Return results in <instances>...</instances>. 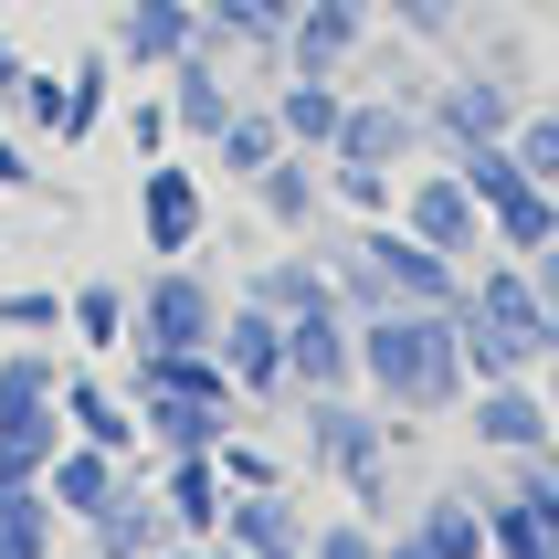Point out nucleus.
I'll return each mask as SVG.
<instances>
[{
	"mask_svg": "<svg viewBox=\"0 0 559 559\" xmlns=\"http://www.w3.org/2000/svg\"><path fill=\"white\" fill-rule=\"evenodd\" d=\"M359 391H370L391 423H454L465 412V338H454V307H380L359 317Z\"/></svg>",
	"mask_w": 559,
	"mask_h": 559,
	"instance_id": "f257e3e1",
	"label": "nucleus"
},
{
	"mask_svg": "<svg viewBox=\"0 0 559 559\" xmlns=\"http://www.w3.org/2000/svg\"><path fill=\"white\" fill-rule=\"evenodd\" d=\"M423 423H391L370 391H296V454L338 486L359 518H391V454Z\"/></svg>",
	"mask_w": 559,
	"mask_h": 559,
	"instance_id": "f03ea898",
	"label": "nucleus"
},
{
	"mask_svg": "<svg viewBox=\"0 0 559 559\" xmlns=\"http://www.w3.org/2000/svg\"><path fill=\"white\" fill-rule=\"evenodd\" d=\"M338 307L380 317V307H465V264L433 253L402 222H359V243L338 253Z\"/></svg>",
	"mask_w": 559,
	"mask_h": 559,
	"instance_id": "7ed1b4c3",
	"label": "nucleus"
},
{
	"mask_svg": "<svg viewBox=\"0 0 559 559\" xmlns=\"http://www.w3.org/2000/svg\"><path fill=\"white\" fill-rule=\"evenodd\" d=\"M212 328H222V285L201 253H158L127 285V348H212Z\"/></svg>",
	"mask_w": 559,
	"mask_h": 559,
	"instance_id": "20e7f679",
	"label": "nucleus"
},
{
	"mask_svg": "<svg viewBox=\"0 0 559 559\" xmlns=\"http://www.w3.org/2000/svg\"><path fill=\"white\" fill-rule=\"evenodd\" d=\"M402 233H423L433 253H454V264H475V253H497V233H486V201L465 190V169L454 158H423V169H402Z\"/></svg>",
	"mask_w": 559,
	"mask_h": 559,
	"instance_id": "39448f33",
	"label": "nucleus"
},
{
	"mask_svg": "<svg viewBox=\"0 0 559 559\" xmlns=\"http://www.w3.org/2000/svg\"><path fill=\"white\" fill-rule=\"evenodd\" d=\"M518 106H528V85H518V74H497V63H465V74L423 85L433 158H443V148H475V138H507V127H518Z\"/></svg>",
	"mask_w": 559,
	"mask_h": 559,
	"instance_id": "423d86ee",
	"label": "nucleus"
},
{
	"mask_svg": "<svg viewBox=\"0 0 559 559\" xmlns=\"http://www.w3.org/2000/svg\"><path fill=\"white\" fill-rule=\"evenodd\" d=\"M328 158H370V169H423V158H433L423 95H391V85H348V117H338V138H328Z\"/></svg>",
	"mask_w": 559,
	"mask_h": 559,
	"instance_id": "0eeeda50",
	"label": "nucleus"
},
{
	"mask_svg": "<svg viewBox=\"0 0 559 559\" xmlns=\"http://www.w3.org/2000/svg\"><path fill=\"white\" fill-rule=\"evenodd\" d=\"M454 423H465V443H475V454H497V465H507V454H549V443H559V412H549L538 380H475Z\"/></svg>",
	"mask_w": 559,
	"mask_h": 559,
	"instance_id": "6e6552de",
	"label": "nucleus"
},
{
	"mask_svg": "<svg viewBox=\"0 0 559 559\" xmlns=\"http://www.w3.org/2000/svg\"><path fill=\"white\" fill-rule=\"evenodd\" d=\"M212 359H222V370H233V391H243L253 412L296 402V391H285V317H275V307H253V296H222Z\"/></svg>",
	"mask_w": 559,
	"mask_h": 559,
	"instance_id": "1a4fd4ad",
	"label": "nucleus"
},
{
	"mask_svg": "<svg viewBox=\"0 0 559 559\" xmlns=\"http://www.w3.org/2000/svg\"><path fill=\"white\" fill-rule=\"evenodd\" d=\"M138 233H148V253H201L212 243V180L180 148L138 169Z\"/></svg>",
	"mask_w": 559,
	"mask_h": 559,
	"instance_id": "9d476101",
	"label": "nucleus"
},
{
	"mask_svg": "<svg viewBox=\"0 0 559 559\" xmlns=\"http://www.w3.org/2000/svg\"><path fill=\"white\" fill-rule=\"evenodd\" d=\"M106 53L117 74H169L180 53H201V0H106Z\"/></svg>",
	"mask_w": 559,
	"mask_h": 559,
	"instance_id": "9b49d317",
	"label": "nucleus"
},
{
	"mask_svg": "<svg viewBox=\"0 0 559 559\" xmlns=\"http://www.w3.org/2000/svg\"><path fill=\"white\" fill-rule=\"evenodd\" d=\"M127 402H201V412H253L243 391H233V370H222L212 348H127Z\"/></svg>",
	"mask_w": 559,
	"mask_h": 559,
	"instance_id": "f8f14e48",
	"label": "nucleus"
},
{
	"mask_svg": "<svg viewBox=\"0 0 559 559\" xmlns=\"http://www.w3.org/2000/svg\"><path fill=\"white\" fill-rule=\"evenodd\" d=\"M285 391H359V317L348 307L285 317Z\"/></svg>",
	"mask_w": 559,
	"mask_h": 559,
	"instance_id": "ddd939ff",
	"label": "nucleus"
},
{
	"mask_svg": "<svg viewBox=\"0 0 559 559\" xmlns=\"http://www.w3.org/2000/svg\"><path fill=\"white\" fill-rule=\"evenodd\" d=\"M370 32H380L370 0H307V11L285 22V74H338L348 85V63H359Z\"/></svg>",
	"mask_w": 559,
	"mask_h": 559,
	"instance_id": "4468645a",
	"label": "nucleus"
},
{
	"mask_svg": "<svg viewBox=\"0 0 559 559\" xmlns=\"http://www.w3.org/2000/svg\"><path fill=\"white\" fill-rule=\"evenodd\" d=\"M158 85H169V127H180L190 148H212L222 127L243 117V95H253V85H243V74H233L222 53H180L169 74H158Z\"/></svg>",
	"mask_w": 559,
	"mask_h": 559,
	"instance_id": "2eb2a0df",
	"label": "nucleus"
},
{
	"mask_svg": "<svg viewBox=\"0 0 559 559\" xmlns=\"http://www.w3.org/2000/svg\"><path fill=\"white\" fill-rule=\"evenodd\" d=\"M63 433L74 443H106V454H127V465H148V423H138V402H127L106 370H63Z\"/></svg>",
	"mask_w": 559,
	"mask_h": 559,
	"instance_id": "dca6fc26",
	"label": "nucleus"
},
{
	"mask_svg": "<svg viewBox=\"0 0 559 559\" xmlns=\"http://www.w3.org/2000/svg\"><path fill=\"white\" fill-rule=\"evenodd\" d=\"M243 190H253V212L275 222L285 243H307L317 222H328V158H317V148H285V158H264V169H253Z\"/></svg>",
	"mask_w": 559,
	"mask_h": 559,
	"instance_id": "f3484780",
	"label": "nucleus"
},
{
	"mask_svg": "<svg viewBox=\"0 0 559 559\" xmlns=\"http://www.w3.org/2000/svg\"><path fill=\"white\" fill-rule=\"evenodd\" d=\"M138 475H148V465H127V454H106V443H63L53 465H43V497L63 507V528H85L95 507H117Z\"/></svg>",
	"mask_w": 559,
	"mask_h": 559,
	"instance_id": "a211bd4d",
	"label": "nucleus"
},
{
	"mask_svg": "<svg viewBox=\"0 0 559 559\" xmlns=\"http://www.w3.org/2000/svg\"><path fill=\"white\" fill-rule=\"evenodd\" d=\"M169 538H180V518L158 507V486H148V475H138L117 507H95V518H85V549H95V559H158Z\"/></svg>",
	"mask_w": 559,
	"mask_h": 559,
	"instance_id": "6ab92c4d",
	"label": "nucleus"
},
{
	"mask_svg": "<svg viewBox=\"0 0 559 559\" xmlns=\"http://www.w3.org/2000/svg\"><path fill=\"white\" fill-rule=\"evenodd\" d=\"M148 486H158V507L180 518V538H222V507H233V486H222V454H158Z\"/></svg>",
	"mask_w": 559,
	"mask_h": 559,
	"instance_id": "aec40b11",
	"label": "nucleus"
},
{
	"mask_svg": "<svg viewBox=\"0 0 559 559\" xmlns=\"http://www.w3.org/2000/svg\"><path fill=\"white\" fill-rule=\"evenodd\" d=\"M307 507L285 497V486H243V497L222 507V549H243V559H264V549H307Z\"/></svg>",
	"mask_w": 559,
	"mask_h": 559,
	"instance_id": "412c9836",
	"label": "nucleus"
},
{
	"mask_svg": "<svg viewBox=\"0 0 559 559\" xmlns=\"http://www.w3.org/2000/svg\"><path fill=\"white\" fill-rule=\"evenodd\" d=\"M275 127H285V148H317L328 158V138H338V117H348V85L338 74H275Z\"/></svg>",
	"mask_w": 559,
	"mask_h": 559,
	"instance_id": "4be33fe9",
	"label": "nucleus"
},
{
	"mask_svg": "<svg viewBox=\"0 0 559 559\" xmlns=\"http://www.w3.org/2000/svg\"><path fill=\"white\" fill-rule=\"evenodd\" d=\"M63 402H0V486H43V465L63 454Z\"/></svg>",
	"mask_w": 559,
	"mask_h": 559,
	"instance_id": "5701e85b",
	"label": "nucleus"
},
{
	"mask_svg": "<svg viewBox=\"0 0 559 559\" xmlns=\"http://www.w3.org/2000/svg\"><path fill=\"white\" fill-rule=\"evenodd\" d=\"M412 538L433 559H497L486 549V486H433V497L412 507Z\"/></svg>",
	"mask_w": 559,
	"mask_h": 559,
	"instance_id": "b1692460",
	"label": "nucleus"
},
{
	"mask_svg": "<svg viewBox=\"0 0 559 559\" xmlns=\"http://www.w3.org/2000/svg\"><path fill=\"white\" fill-rule=\"evenodd\" d=\"M454 338H465V380H538V359L559 348L538 328H497V317H454Z\"/></svg>",
	"mask_w": 559,
	"mask_h": 559,
	"instance_id": "393cba45",
	"label": "nucleus"
},
{
	"mask_svg": "<svg viewBox=\"0 0 559 559\" xmlns=\"http://www.w3.org/2000/svg\"><path fill=\"white\" fill-rule=\"evenodd\" d=\"M233 296H253V307H275V317H307V307H338V264H317V253H275V264H253Z\"/></svg>",
	"mask_w": 559,
	"mask_h": 559,
	"instance_id": "a878e982",
	"label": "nucleus"
},
{
	"mask_svg": "<svg viewBox=\"0 0 559 559\" xmlns=\"http://www.w3.org/2000/svg\"><path fill=\"white\" fill-rule=\"evenodd\" d=\"M63 338H85L95 359H117V348H127V285H117V275L63 285Z\"/></svg>",
	"mask_w": 559,
	"mask_h": 559,
	"instance_id": "bb28decb",
	"label": "nucleus"
},
{
	"mask_svg": "<svg viewBox=\"0 0 559 559\" xmlns=\"http://www.w3.org/2000/svg\"><path fill=\"white\" fill-rule=\"evenodd\" d=\"M0 559H63V507L43 486H0Z\"/></svg>",
	"mask_w": 559,
	"mask_h": 559,
	"instance_id": "cd10ccee",
	"label": "nucleus"
},
{
	"mask_svg": "<svg viewBox=\"0 0 559 559\" xmlns=\"http://www.w3.org/2000/svg\"><path fill=\"white\" fill-rule=\"evenodd\" d=\"M106 117H117V53L95 43V53L74 63V74H63V148H85V138H95Z\"/></svg>",
	"mask_w": 559,
	"mask_h": 559,
	"instance_id": "c85d7f7f",
	"label": "nucleus"
},
{
	"mask_svg": "<svg viewBox=\"0 0 559 559\" xmlns=\"http://www.w3.org/2000/svg\"><path fill=\"white\" fill-rule=\"evenodd\" d=\"M486 233H497V253H538V243H559V190L549 180H518L486 212Z\"/></svg>",
	"mask_w": 559,
	"mask_h": 559,
	"instance_id": "c756f323",
	"label": "nucleus"
},
{
	"mask_svg": "<svg viewBox=\"0 0 559 559\" xmlns=\"http://www.w3.org/2000/svg\"><path fill=\"white\" fill-rule=\"evenodd\" d=\"M201 158H222V169H233V180H253V169H264V158H285V127H275V95H243V117L222 127L212 148Z\"/></svg>",
	"mask_w": 559,
	"mask_h": 559,
	"instance_id": "7c9ffc66",
	"label": "nucleus"
},
{
	"mask_svg": "<svg viewBox=\"0 0 559 559\" xmlns=\"http://www.w3.org/2000/svg\"><path fill=\"white\" fill-rule=\"evenodd\" d=\"M328 212H348V222H391V212H402V169H370V158H328Z\"/></svg>",
	"mask_w": 559,
	"mask_h": 559,
	"instance_id": "2f4dec72",
	"label": "nucleus"
},
{
	"mask_svg": "<svg viewBox=\"0 0 559 559\" xmlns=\"http://www.w3.org/2000/svg\"><path fill=\"white\" fill-rule=\"evenodd\" d=\"M443 158L465 169V190H475V201H486V212H497L507 190L528 180V169H518V148H507V138H475V148H443Z\"/></svg>",
	"mask_w": 559,
	"mask_h": 559,
	"instance_id": "473e14b6",
	"label": "nucleus"
},
{
	"mask_svg": "<svg viewBox=\"0 0 559 559\" xmlns=\"http://www.w3.org/2000/svg\"><path fill=\"white\" fill-rule=\"evenodd\" d=\"M0 338H63V285H0Z\"/></svg>",
	"mask_w": 559,
	"mask_h": 559,
	"instance_id": "72a5a7b5",
	"label": "nucleus"
},
{
	"mask_svg": "<svg viewBox=\"0 0 559 559\" xmlns=\"http://www.w3.org/2000/svg\"><path fill=\"white\" fill-rule=\"evenodd\" d=\"M507 148H518V169H528V180H549V190H559V106H518Z\"/></svg>",
	"mask_w": 559,
	"mask_h": 559,
	"instance_id": "f704fd0d",
	"label": "nucleus"
},
{
	"mask_svg": "<svg viewBox=\"0 0 559 559\" xmlns=\"http://www.w3.org/2000/svg\"><path fill=\"white\" fill-rule=\"evenodd\" d=\"M212 454H222V486H233V497H243V486H285V454H275V443H253L243 423H233Z\"/></svg>",
	"mask_w": 559,
	"mask_h": 559,
	"instance_id": "c9c22d12",
	"label": "nucleus"
},
{
	"mask_svg": "<svg viewBox=\"0 0 559 559\" xmlns=\"http://www.w3.org/2000/svg\"><path fill=\"white\" fill-rule=\"evenodd\" d=\"M0 106H11L32 138H53V148H63V74H32V63H22V85L0 95Z\"/></svg>",
	"mask_w": 559,
	"mask_h": 559,
	"instance_id": "e433bc0d",
	"label": "nucleus"
},
{
	"mask_svg": "<svg viewBox=\"0 0 559 559\" xmlns=\"http://www.w3.org/2000/svg\"><path fill=\"white\" fill-rule=\"evenodd\" d=\"M391 32H412V43H454L465 32V0H370Z\"/></svg>",
	"mask_w": 559,
	"mask_h": 559,
	"instance_id": "4c0bfd02",
	"label": "nucleus"
},
{
	"mask_svg": "<svg viewBox=\"0 0 559 559\" xmlns=\"http://www.w3.org/2000/svg\"><path fill=\"white\" fill-rule=\"evenodd\" d=\"M307 559H380V518H359V507L317 518V528H307Z\"/></svg>",
	"mask_w": 559,
	"mask_h": 559,
	"instance_id": "58836bf2",
	"label": "nucleus"
},
{
	"mask_svg": "<svg viewBox=\"0 0 559 559\" xmlns=\"http://www.w3.org/2000/svg\"><path fill=\"white\" fill-rule=\"evenodd\" d=\"M127 148H138V158H169V148H180V127H169V95H138V106H127Z\"/></svg>",
	"mask_w": 559,
	"mask_h": 559,
	"instance_id": "ea45409f",
	"label": "nucleus"
},
{
	"mask_svg": "<svg viewBox=\"0 0 559 559\" xmlns=\"http://www.w3.org/2000/svg\"><path fill=\"white\" fill-rule=\"evenodd\" d=\"M528 285H538V307H549V328H559V243L528 253Z\"/></svg>",
	"mask_w": 559,
	"mask_h": 559,
	"instance_id": "a19ab883",
	"label": "nucleus"
},
{
	"mask_svg": "<svg viewBox=\"0 0 559 559\" xmlns=\"http://www.w3.org/2000/svg\"><path fill=\"white\" fill-rule=\"evenodd\" d=\"M0 190H32V158H22V138H0Z\"/></svg>",
	"mask_w": 559,
	"mask_h": 559,
	"instance_id": "79ce46f5",
	"label": "nucleus"
},
{
	"mask_svg": "<svg viewBox=\"0 0 559 559\" xmlns=\"http://www.w3.org/2000/svg\"><path fill=\"white\" fill-rule=\"evenodd\" d=\"M158 559H243V549H222V538H169Z\"/></svg>",
	"mask_w": 559,
	"mask_h": 559,
	"instance_id": "37998d69",
	"label": "nucleus"
},
{
	"mask_svg": "<svg viewBox=\"0 0 559 559\" xmlns=\"http://www.w3.org/2000/svg\"><path fill=\"white\" fill-rule=\"evenodd\" d=\"M22 85V43H11V32H0V95Z\"/></svg>",
	"mask_w": 559,
	"mask_h": 559,
	"instance_id": "c03bdc74",
	"label": "nucleus"
},
{
	"mask_svg": "<svg viewBox=\"0 0 559 559\" xmlns=\"http://www.w3.org/2000/svg\"><path fill=\"white\" fill-rule=\"evenodd\" d=\"M380 559H433V549H423V538L402 528V538H380Z\"/></svg>",
	"mask_w": 559,
	"mask_h": 559,
	"instance_id": "a18cd8bd",
	"label": "nucleus"
},
{
	"mask_svg": "<svg viewBox=\"0 0 559 559\" xmlns=\"http://www.w3.org/2000/svg\"><path fill=\"white\" fill-rule=\"evenodd\" d=\"M538 391H549V412H559V348H549V359H538Z\"/></svg>",
	"mask_w": 559,
	"mask_h": 559,
	"instance_id": "49530a36",
	"label": "nucleus"
},
{
	"mask_svg": "<svg viewBox=\"0 0 559 559\" xmlns=\"http://www.w3.org/2000/svg\"><path fill=\"white\" fill-rule=\"evenodd\" d=\"M264 559H307V549H264Z\"/></svg>",
	"mask_w": 559,
	"mask_h": 559,
	"instance_id": "de8ad7c7",
	"label": "nucleus"
},
{
	"mask_svg": "<svg viewBox=\"0 0 559 559\" xmlns=\"http://www.w3.org/2000/svg\"><path fill=\"white\" fill-rule=\"evenodd\" d=\"M63 559H95V549H63Z\"/></svg>",
	"mask_w": 559,
	"mask_h": 559,
	"instance_id": "09e8293b",
	"label": "nucleus"
}]
</instances>
